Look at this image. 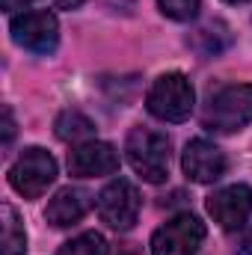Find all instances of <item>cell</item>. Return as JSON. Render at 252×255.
Masks as SVG:
<instances>
[{
    "instance_id": "2",
    "label": "cell",
    "mask_w": 252,
    "mask_h": 255,
    "mask_svg": "<svg viewBox=\"0 0 252 255\" xmlns=\"http://www.w3.org/2000/svg\"><path fill=\"white\" fill-rule=\"evenodd\" d=\"M252 122V83H232L217 89L208 98V107L202 113V125L208 130L232 133Z\"/></svg>"
},
{
    "instance_id": "11",
    "label": "cell",
    "mask_w": 252,
    "mask_h": 255,
    "mask_svg": "<svg viewBox=\"0 0 252 255\" xmlns=\"http://www.w3.org/2000/svg\"><path fill=\"white\" fill-rule=\"evenodd\" d=\"M89 205H92V196L86 190H80V187H63L48 202L45 217H48V223L54 229H68V226H74V223H80L86 217Z\"/></svg>"
},
{
    "instance_id": "20",
    "label": "cell",
    "mask_w": 252,
    "mask_h": 255,
    "mask_svg": "<svg viewBox=\"0 0 252 255\" xmlns=\"http://www.w3.org/2000/svg\"><path fill=\"white\" fill-rule=\"evenodd\" d=\"M80 3H83V0H54V6H57V9H77Z\"/></svg>"
},
{
    "instance_id": "14",
    "label": "cell",
    "mask_w": 252,
    "mask_h": 255,
    "mask_svg": "<svg viewBox=\"0 0 252 255\" xmlns=\"http://www.w3.org/2000/svg\"><path fill=\"white\" fill-rule=\"evenodd\" d=\"M0 214H3V255H27V232H24V223L18 220L15 208L9 202H3Z\"/></svg>"
},
{
    "instance_id": "18",
    "label": "cell",
    "mask_w": 252,
    "mask_h": 255,
    "mask_svg": "<svg viewBox=\"0 0 252 255\" xmlns=\"http://www.w3.org/2000/svg\"><path fill=\"white\" fill-rule=\"evenodd\" d=\"M238 255H252V229L244 235V241L238 244Z\"/></svg>"
},
{
    "instance_id": "17",
    "label": "cell",
    "mask_w": 252,
    "mask_h": 255,
    "mask_svg": "<svg viewBox=\"0 0 252 255\" xmlns=\"http://www.w3.org/2000/svg\"><path fill=\"white\" fill-rule=\"evenodd\" d=\"M12 136H15V119H12V110H9V107H3V142L9 145V142H12Z\"/></svg>"
},
{
    "instance_id": "1",
    "label": "cell",
    "mask_w": 252,
    "mask_h": 255,
    "mask_svg": "<svg viewBox=\"0 0 252 255\" xmlns=\"http://www.w3.org/2000/svg\"><path fill=\"white\" fill-rule=\"evenodd\" d=\"M169 136L151 128H133L125 139V154L127 163L133 166V172L148 181V184H160L169 175Z\"/></svg>"
},
{
    "instance_id": "9",
    "label": "cell",
    "mask_w": 252,
    "mask_h": 255,
    "mask_svg": "<svg viewBox=\"0 0 252 255\" xmlns=\"http://www.w3.org/2000/svg\"><path fill=\"white\" fill-rule=\"evenodd\" d=\"M208 214L226 232L244 229V223L250 220V214H252V187H247V184H232V187L217 190L208 199Z\"/></svg>"
},
{
    "instance_id": "8",
    "label": "cell",
    "mask_w": 252,
    "mask_h": 255,
    "mask_svg": "<svg viewBox=\"0 0 252 255\" xmlns=\"http://www.w3.org/2000/svg\"><path fill=\"white\" fill-rule=\"evenodd\" d=\"M68 172L77 178H101L119 172V151L110 142L89 139L68 151Z\"/></svg>"
},
{
    "instance_id": "10",
    "label": "cell",
    "mask_w": 252,
    "mask_h": 255,
    "mask_svg": "<svg viewBox=\"0 0 252 255\" xmlns=\"http://www.w3.org/2000/svg\"><path fill=\"white\" fill-rule=\"evenodd\" d=\"M181 169L196 184H214L226 175V154L211 139H190L181 154Z\"/></svg>"
},
{
    "instance_id": "21",
    "label": "cell",
    "mask_w": 252,
    "mask_h": 255,
    "mask_svg": "<svg viewBox=\"0 0 252 255\" xmlns=\"http://www.w3.org/2000/svg\"><path fill=\"white\" fill-rule=\"evenodd\" d=\"M116 255H139V250H136L133 244H122V247L116 250Z\"/></svg>"
},
{
    "instance_id": "12",
    "label": "cell",
    "mask_w": 252,
    "mask_h": 255,
    "mask_svg": "<svg viewBox=\"0 0 252 255\" xmlns=\"http://www.w3.org/2000/svg\"><path fill=\"white\" fill-rule=\"evenodd\" d=\"M190 45H193L202 57H217L220 51H226V48L232 45V30H229L223 21H208V24H202V27L193 33Z\"/></svg>"
},
{
    "instance_id": "19",
    "label": "cell",
    "mask_w": 252,
    "mask_h": 255,
    "mask_svg": "<svg viewBox=\"0 0 252 255\" xmlns=\"http://www.w3.org/2000/svg\"><path fill=\"white\" fill-rule=\"evenodd\" d=\"M27 3H33V0H3V9L6 12H15V9H24Z\"/></svg>"
},
{
    "instance_id": "22",
    "label": "cell",
    "mask_w": 252,
    "mask_h": 255,
    "mask_svg": "<svg viewBox=\"0 0 252 255\" xmlns=\"http://www.w3.org/2000/svg\"><path fill=\"white\" fill-rule=\"evenodd\" d=\"M226 3H247V0H226Z\"/></svg>"
},
{
    "instance_id": "7",
    "label": "cell",
    "mask_w": 252,
    "mask_h": 255,
    "mask_svg": "<svg viewBox=\"0 0 252 255\" xmlns=\"http://www.w3.org/2000/svg\"><path fill=\"white\" fill-rule=\"evenodd\" d=\"M95 208H98L101 223H107L116 232H127L136 223V217H139V193H136V187L130 181L116 178V181H110L104 190L98 193Z\"/></svg>"
},
{
    "instance_id": "4",
    "label": "cell",
    "mask_w": 252,
    "mask_h": 255,
    "mask_svg": "<svg viewBox=\"0 0 252 255\" xmlns=\"http://www.w3.org/2000/svg\"><path fill=\"white\" fill-rule=\"evenodd\" d=\"M54 181H57V160L39 145L24 148L18 160L9 166V187L24 199H39Z\"/></svg>"
},
{
    "instance_id": "5",
    "label": "cell",
    "mask_w": 252,
    "mask_h": 255,
    "mask_svg": "<svg viewBox=\"0 0 252 255\" xmlns=\"http://www.w3.org/2000/svg\"><path fill=\"white\" fill-rule=\"evenodd\" d=\"M9 33H12V42L18 48L39 54V57L54 54L60 45V21L48 9H30V12L15 15L9 24Z\"/></svg>"
},
{
    "instance_id": "6",
    "label": "cell",
    "mask_w": 252,
    "mask_h": 255,
    "mask_svg": "<svg viewBox=\"0 0 252 255\" xmlns=\"http://www.w3.org/2000/svg\"><path fill=\"white\" fill-rule=\"evenodd\" d=\"M205 244V223L196 214H178L151 235V255H196Z\"/></svg>"
},
{
    "instance_id": "16",
    "label": "cell",
    "mask_w": 252,
    "mask_h": 255,
    "mask_svg": "<svg viewBox=\"0 0 252 255\" xmlns=\"http://www.w3.org/2000/svg\"><path fill=\"white\" fill-rule=\"evenodd\" d=\"M199 3L202 0H157L160 12L172 21H193L199 15Z\"/></svg>"
},
{
    "instance_id": "15",
    "label": "cell",
    "mask_w": 252,
    "mask_h": 255,
    "mask_svg": "<svg viewBox=\"0 0 252 255\" xmlns=\"http://www.w3.org/2000/svg\"><path fill=\"white\" fill-rule=\"evenodd\" d=\"M57 255H107V241L98 232H83L71 241H65Z\"/></svg>"
},
{
    "instance_id": "3",
    "label": "cell",
    "mask_w": 252,
    "mask_h": 255,
    "mask_svg": "<svg viewBox=\"0 0 252 255\" xmlns=\"http://www.w3.org/2000/svg\"><path fill=\"white\" fill-rule=\"evenodd\" d=\"M193 104H196V92L181 71L160 74L145 95L148 113L160 122H184L193 113Z\"/></svg>"
},
{
    "instance_id": "13",
    "label": "cell",
    "mask_w": 252,
    "mask_h": 255,
    "mask_svg": "<svg viewBox=\"0 0 252 255\" xmlns=\"http://www.w3.org/2000/svg\"><path fill=\"white\" fill-rule=\"evenodd\" d=\"M54 133H57L63 142L80 145V142H89V139H92L95 125H92V119H86L80 110H63V113L57 116V122H54Z\"/></svg>"
}]
</instances>
